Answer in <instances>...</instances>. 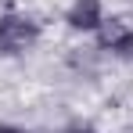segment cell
Instances as JSON below:
<instances>
[{"label":"cell","instance_id":"obj_2","mask_svg":"<svg viewBox=\"0 0 133 133\" xmlns=\"http://www.w3.org/2000/svg\"><path fill=\"white\" fill-rule=\"evenodd\" d=\"M101 43L119 54H133V22H126V18L101 22Z\"/></svg>","mask_w":133,"mask_h":133},{"label":"cell","instance_id":"obj_4","mask_svg":"<svg viewBox=\"0 0 133 133\" xmlns=\"http://www.w3.org/2000/svg\"><path fill=\"white\" fill-rule=\"evenodd\" d=\"M0 133H22V130H11V126H0Z\"/></svg>","mask_w":133,"mask_h":133},{"label":"cell","instance_id":"obj_1","mask_svg":"<svg viewBox=\"0 0 133 133\" xmlns=\"http://www.w3.org/2000/svg\"><path fill=\"white\" fill-rule=\"evenodd\" d=\"M36 36H40L36 22H29L22 15H4V18H0V50H4V54H22V50H29V47L36 43Z\"/></svg>","mask_w":133,"mask_h":133},{"label":"cell","instance_id":"obj_3","mask_svg":"<svg viewBox=\"0 0 133 133\" xmlns=\"http://www.w3.org/2000/svg\"><path fill=\"white\" fill-rule=\"evenodd\" d=\"M101 22H104V18H101L97 0H79V4L68 11V25H72V29H97Z\"/></svg>","mask_w":133,"mask_h":133},{"label":"cell","instance_id":"obj_5","mask_svg":"<svg viewBox=\"0 0 133 133\" xmlns=\"http://www.w3.org/2000/svg\"><path fill=\"white\" fill-rule=\"evenodd\" d=\"M68 133H90V130H68Z\"/></svg>","mask_w":133,"mask_h":133}]
</instances>
